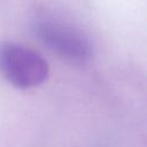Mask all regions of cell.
<instances>
[{"mask_svg": "<svg viewBox=\"0 0 147 147\" xmlns=\"http://www.w3.org/2000/svg\"><path fill=\"white\" fill-rule=\"evenodd\" d=\"M0 72L17 88L42 84L49 74L47 61L36 51L17 42L0 44Z\"/></svg>", "mask_w": 147, "mask_h": 147, "instance_id": "cell-2", "label": "cell"}, {"mask_svg": "<svg viewBox=\"0 0 147 147\" xmlns=\"http://www.w3.org/2000/svg\"><path fill=\"white\" fill-rule=\"evenodd\" d=\"M34 36L52 52L75 63H86L93 56L91 39L74 25L54 16L41 15L32 23Z\"/></svg>", "mask_w": 147, "mask_h": 147, "instance_id": "cell-1", "label": "cell"}]
</instances>
